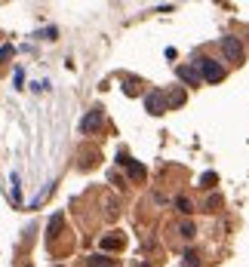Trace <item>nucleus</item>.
<instances>
[{"mask_svg":"<svg viewBox=\"0 0 249 267\" xmlns=\"http://www.w3.org/2000/svg\"><path fill=\"white\" fill-rule=\"evenodd\" d=\"M179 234H182L185 240H191L194 234H197V230H194V224H191V221H182V224H179Z\"/></svg>","mask_w":249,"mask_h":267,"instance_id":"obj_11","label":"nucleus"},{"mask_svg":"<svg viewBox=\"0 0 249 267\" xmlns=\"http://www.w3.org/2000/svg\"><path fill=\"white\" fill-rule=\"evenodd\" d=\"M90 267H114V261L108 255H93L90 258Z\"/></svg>","mask_w":249,"mask_h":267,"instance_id":"obj_7","label":"nucleus"},{"mask_svg":"<svg viewBox=\"0 0 249 267\" xmlns=\"http://www.w3.org/2000/svg\"><path fill=\"white\" fill-rule=\"evenodd\" d=\"M185 267H200V255L194 252V249H188V252H185Z\"/></svg>","mask_w":249,"mask_h":267,"instance_id":"obj_10","label":"nucleus"},{"mask_svg":"<svg viewBox=\"0 0 249 267\" xmlns=\"http://www.w3.org/2000/svg\"><path fill=\"white\" fill-rule=\"evenodd\" d=\"M175 209L185 212V215H191V212H194V206H191V200H188V197H175Z\"/></svg>","mask_w":249,"mask_h":267,"instance_id":"obj_8","label":"nucleus"},{"mask_svg":"<svg viewBox=\"0 0 249 267\" xmlns=\"http://www.w3.org/2000/svg\"><path fill=\"white\" fill-rule=\"evenodd\" d=\"M179 77H182L188 86H197V83H200V74H197V68H188V65H182V68H179Z\"/></svg>","mask_w":249,"mask_h":267,"instance_id":"obj_5","label":"nucleus"},{"mask_svg":"<svg viewBox=\"0 0 249 267\" xmlns=\"http://www.w3.org/2000/svg\"><path fill=\"white\" fill-rule=\"evenodd\" d=\"M40 37H43V40H52V37H56V28H46V31L40 34Z\"/></svg>","mask_w":249,"mask_h":267,"instance_id":"obj_15","label":"nucleus"},{"mask_svg":"<svg viewBox=\"0 0 249 267\" xmlns=\"http://www.w3.org/2000/svg\"><path fill=\"white\" fill-rule=\"evenodd\" d=\"M99 126H102V108H93L90 114L83 117V123H80V129H83V132H96Z\"/></svg>","mask_w":249,"mask_h":267,"instance_id":"obj_4","label":"nucleus"},{"mask_svg":"<svg viewBox=\"0 0 249 267\" xmlns=\"http://www.w3.org/2000/svg\"><path fill=\"white\" fill-rule=\"evenodd\" d=\"M12 56V46H0V62H6Z\"/></svg>","mask_w":249,"mask_h":267,"instance_id":"obj_13","label":"nucleus"},{"mask_svg":"<svg viewBox=\"0 0 249 267\" xmlns=\"http://www.w3.org/2000/svg\"><path fill=\"white\" fill-rule=\"evenodd\" d=\"M145 108H148V114H163V111H166V98H163V92H160V89L148 92V98H145Z\"/></svg>","mask_w":249,"mask_h":267,"instance_id":"obj_3","label":"nucleus"},{"mask_svg":"<svg viewBox=\"0 0 249 267\" xmlns=\"http://www.w3.org/2000/svg\"><path fill=\"white\" fill-rule=\"evenodd\" d=\"M62 221H65V215H52L49 218V237H56L59 230H62Z\"/></svg>","mask_w":249,"mask_h":267,"instance_id":"obj_9","label":"nucleus"},{"mask_svg":"<svg viewBox=\"0 0 249 267\" xmlns=\"http://www.w3.org/2000/svg\"><path fill=\"white\" fill-rule=\"evenodd\" d=\"M117 163H120V166H126V163H129V154H126V151H120V154H117Z\"/></svg>","mask_w":249,"mask_h":267,"instance_id":"obj_14","label":"nucleus"},{"mask_svg":"<svg viewBox=\"0 0 249 267\" xmlns=\"http://www.w3.org/2000/svg\"><path fill=\"white\" fill-rule=\"evenodd\" d=\"M222 52H225L228 62H240V59H243V43H240L237 37H225V40H222Z\"/></svg>","mask_w":249,"mask_h":267,"instance_id":"obj_2","label":"nucleus"},{"mask_svg":"<svg viewBox=\"0 0 249 267\" xmlns=\"http://www.w3.org/2000/svg\"><path fill=\"white\" fill-rule=\"evenodd\" d=\"M194 68H197L200 80H206V83H219V80L225 77V68H222L216 59H209V56H200L197 62H194Z\"/></svg>","mask_w":249,"mask_h":267,"instance_id":"obj_1","label":"nucleus"},{"mask_svg":"<svg viewBox=\"0 0 249 267\" xmlns=\"http://www.w3.org/2000/svg\"><path fill=\"white\" fill-rule=\"evenodd\" d=\"M216 181H219V178H216V172H206V175L200 178V187H212Z\"/></svg>","mask_w":249,"mask_h":267,"instance_id":"obj_12","label":"nucleus"},{"mask_svg":"<svg viewBox=\"0 0 249 267\" xmlns=\"http://www.w3.org/2000/svg\"><path fill=\"white\" fill-rule=\"evenodd\" d=\"M129 178H135V181H141V178H145V166H141V163H132V160H129Z\"/></svg>","mask_w":249,"mask_h":267,"instance_id":"obj_6","label":"nucleus"}]
</instances>
